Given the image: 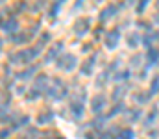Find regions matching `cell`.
I'll use <instances>...</instances> for the list:
<instances>
[{"label": "cell", "instance_id": "8992f818", "mask_svg": "<svg viewBox=\"0 0 159 139\" xmlns=\"http://www.w3.org/2000/svg\"><path fill=\"white\" fill-rule=\"evenodd\" d=\"M120 136H122L120 139H131V130H126V132H122Z\"/></svg>", "mask_w": 159, "mask_h": 139}, {"label": "cell", "instance_id": "7a4b0ae2", "mask_svg": "<svg viewBox=\"0 0 159 139\" xmlns=\"http://www.w3.org/2000/svg\"><path fill=\"white\" fill-rule=\"evenodd\" d=\"M104 104H106V96H104V95H98V96L93 100V109H94V111H98V109H102V108H104Z\"/></svg>", "mask_w": 159, "mask_h": 139}, {"label": "cell", "instance_id": "277c9868", "mask_svg": "<svg viewBox=\"0 0 159 139\" xmlns=\"http://www.w3.org/2000/svg\"><path fill=\"white\" fill-rule=\"evenodd\" d=\"M148 59L154 63V61H157L159 59V48H150L148 50Z\"/></svg>", "mask_w": 159, "mask_h": 139}, {"label": "cell", "instance_id": "5b68a950", "mask_svg": "<svg viewBox=\"0 0 159 139\" xmlns=\"http://www.w3.org/2000/svg\"><path fill=\"white\" fill-rule=\"evenodd\" d=\"M113 13H115V7H111V6H109V7H106V9L102 11V21H106V19H109L107 15H113Z\"/></svg>", "mask_w": 159, "mask_h": 139}, {"label": "cell", "instance_id": "52a82bcc", "mask_svg": "<svg viewBox=\"0 0 159 139\" xmlns=\"http://www.w3.org/2000/svg\"><path fill=\"white\" fill-rule=\"evenodd\" d=\"M152 89L157 93V89H159V78H156V80H154V84H152Z\"/></svg>", "mask_w": 159, "mask_h": 139}, {"label": "cell", "instance_id": "6da1fadb", "mask_svg": "<svg viewBox=\"0 0 159 139\" xmlns=\"http://www.w3.org/2000/svg\"><path fill=\"white\" fill-rule=\"evenodd\" d=\"M119 32H111V34H107V37H106V43H107V46L109 48H115L117 46V43H119Z\"/></svg>", "mask_w": 159, "mask_h": 139}, {"label": "cell", "instance_id": "3957f363", "mask_svg": "<svg viewBox=\"0 0 159 139\" xmlns=\"http://www.w3.org/2000/svg\"><path fill=\"white\" fill-rule=\"evenodd\" d=\"M17 26H19V24H17V21H15V19H11V21H7V22L4 24V30H7V32H15V30H17Z\"/></svg>", "mask_w": 159, "mask_h": 139}]
</instances>
